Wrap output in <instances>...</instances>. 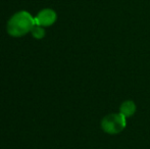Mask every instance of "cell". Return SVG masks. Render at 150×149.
<instances>
[{
    "mask_svg": "<svg viewBox=\"0 0 150 149\" xmlns=\"http://www.w3.org/2000/svg\"><path fill=\"white\" fill-rule=\"evenodd\" d=\"M127 117H124L120 112L119 113H110L103 117L101 121V128L107 134L115 135L119 134L127 126Z\"/></svg>",
    "mask_w": 150,
    "mask_h": 149,
    "instance_id": "obj_2",
    "label": "cell"
},
{
    "mask_svg": "<svg viewBox=\"0 0 150 149\" xmlns=\"http://www.w3.org/2000/svg\"><path fill=\"white\" fill-rule=\"evenodd\" d=\"M35 24L42 27H50L56 22L57 14L51 8H45L39 11V13L35 16Z\"/></svg>",
    "mask_w": 150,
    "mask_h": 149,
    "instance_id": "obj_3",
    "label": "cell"
},
{
    "mask_svg": "<svg viewBox=\"0 0 150 149\" xmlns=\"http://www.w3.org/2000/svg\"><path fill=\"white\" fill-rule=\"evenodd\" d=\"M31 34L35 39H38V40L43 39V38L45 37V30H44V27L35 24V26L33 27V29H32V31H31Z\"/></svg>",
    "mask_w": 150,
    "mask_h": 149,
    "instance_id": "obj_5",
    "label": "cell"
},
{
    "mask_svg": "<svg viewBox=\"0 0 150 149\" xmlns=\"http://www.w3.org/2000/svg\"><path fill=\"white\" fill-rule=\"evenodd\" d=\"M120 112L126 117H132V115L136 112V104H135L132 100L124 101L120 107Z\"/></svg>",
    "mask_w": 150,
    "mask_h": 149,
    "instance_id": "obj_4",
    "label": "cell"
},
{
    "mask_svg": "<svg viewBox=\"0 0 150 149\" xmlns=\"http://www.w3.org/2000/svg\"><path fill=\"white\" fill-rule=\"evenodd\" d=\"M35 26V18L28 11H18L9 18L7 23V33L11 37H23L30 33Z\"/></svg>",
    "mask_w": 150,
    "mask_h": 149,
    "instance_id": "obj_1",
    "label": "cell"
}]
</instances>
